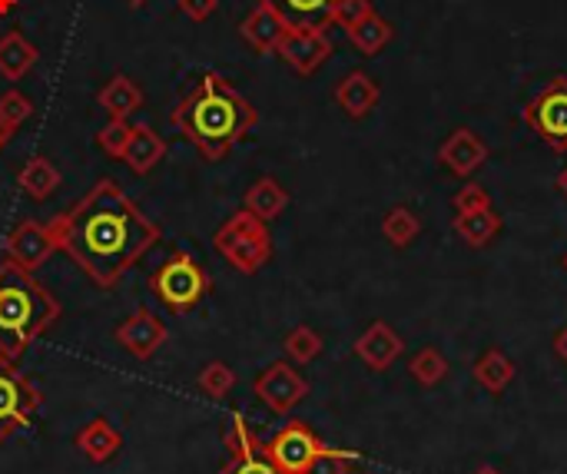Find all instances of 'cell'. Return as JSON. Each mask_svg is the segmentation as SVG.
Listing matches in <instances>:
<instances>
[{
  "mask_svg": "<svg viewBox=\"0 0 567 474\" xmlns=\"http://www.w3.org/2000/svg\"><path fill=\"white\" fill-rule=\"evenodd\" d=\"M53 223L60 249L100 289H113L159 243V226L150 223L113 179H100Z\"/></svg>",
  "mask_w": 567,
  "mask_h": 474,
  "instance_id": "obj_1",
  "label": "cell"
},
{
  "mask_svg": "<svg viewBox=\"0 0 567 474\" xmlns=\"http://www.w3.org/2000/svg\"><path fill=\"white\" fill-rule=\"evenodd\" d=\"M169 123L203 153V159L219 163L259 123V113L226 76L203 73L173 106Z\"/></svg>",
  "mask_w": 567,
  "mask_h": 474,
  "instance_id": "obj_2",
  "label": "cell"
},
{
  "mask_svg": "<svg viewBox=\"0 0 567 474\" xmlns=\"http://www.w3.org/2000/svg\"><path fill=\"white\" fill-rule=\"evenodd\" d=\"M60 319V302L47 292L33 272L0 262V356L20 359L53 322Z\"/></svg>",
  "mask_w": 567,
  "mask_h": 474,
  "instance_id": "obj_3",
  "label": "cell"
},
{
  "mask_svg": "<svg viewBox=\"0 0 567 474\" xmlns=\"http://www.w3.org/2000/svg\"><path fill=\"white\" fill-rule=\"evenodd\" d=\"M219 256L243 276H256L272 259V233L269 223L256 219L252 213H233L213 236Z\"/></svg>",
  "mask_w": 567,
  "mask_h": 474,
  "instance_id": "obj_4",
  "label": "cell"
},
{
  "mask_svg": "<svg viewBox=\"0 0 567 474\" xmlns=\"http://www.w3.org/2000/svg\"><path fill=\"white\" fill-rule=\"evenodd\" d=\"M150 289H153V296H156L169 312L186 316V312H193V309L209 296L213 279H209V272H206L189 253L176 249V253H169V256L159 262V269L150 276Z\"/></svg>",
  "mask_w": 567,
  "mask_h": 474,
  "instance_id": "obj_5",
  "label": "cell"
},
{
  "mask_svg": "<svg viewBox=\"0 0 567 474\" xmlns=\"http://www.w3.org/2000/svg\"><path fill=\"white\" fill-rule=\"evenodd\" d=\"M40 402V389L13 365V359L0 356V445L33 425Z\"/></svg>",
  "mask_w": 567,
  "mask_h": 474,
  "instance_id": "obj_6",
  "label": "cell"
},
{
  "mask_svg": "<svg viewBox=\"0 0 567 474\" xmlns=\"http://www.w3.org/2000/svg\"><path fill=\"white\" fill-rule=\"evenodd\" d=\"M525 123L558 153H567V76H555L528 106Z\"/></svg>",
  "mask_w": 567,
  "mask_h": 474,
  "instance_id": "obj_7",
  "label": "cell"
},
{
  "mask_svg": "<svg viewBox=\"0 0 567 474\" xmlns=\"http://www.w3.org/2000/svg\"><path fill=\"white\" fill-rule=\"evenodd\" d=\"M60 249V233L56 223H37V219H23L7 233L3 243V259L33 272L40 269L53 253Z\"/></svg>",
  "mask_w": 567,
  "mask_h": 474,
  "instance_id": "obj_8",
  "label": "cell"
},
{
  "mask_svg": "<svg viewBox=\"0 0 567 474\" xmlns=\"http://www.w3.org/2000/svg\"><path fill=\"white\" fill-rule=\"evenodd\" d=\"M252 392L272 415H289L309 395V382L289 362H272L256 375Z\"/></svg>",
  "mask_w": 567,
  "mask_h": 474,
  "instance_id": "obj_9",
  "label": "cell"
},
{
  "mask_svg": "<svg viewBox=\"0 0 567 474\" xmlns=\"http://www.w3.org/2000/svg\"><path fill=\"white\" fill-rule=\"evenodd\" d=\"M322 449H326V445L309 432V425L289 422L286 429H279V432L269 439L266 455H269V462H272L282 474H306V468L312 465V458H316Z\"/></svg>",
  "mask_w": 567,
  "mask_h": 474,
  "instance_id": "obj_10",
  "label": "cell"
},
{
  "mask_svg": "<svg viewBox=\"0 0 567 474\" xmlns=\"http://www.w3.org/2000/svg\"><path fill=\"white\" fill-rule=\"evenodd\" d=\"M166 322L153 312V309H146V306H140L136 312H130L120 326H116V332H113V339H116V346L126 352V356H133L136 362H150L159 349H163V342H166Z\"/></svg>",
  "mask_w": 567,
  "mask_h": 474,
  "instance_id": "obj_11",
  "label": "cell"
},
{
  "mask_svg": "<svg viewBox=\"0 0 567 474\" xmlns=\"http://www.w3.org/2000/svg\"><path fill=\"white\" fill-rule=\"evenodd\" d=\"M276 53L296 73L309 76V73H316L332 56V37H329V30H299V27H289Z\"/></svg>",
  "mask_w": 567,
  "mask_h": 474,
  "instance_id": "obj_12",
  "label": "cell"
},
{
  "mask_svg": "<svg viewBox=\"0 0 567 474\" xmlns=\"http://www.w3.org/2000/svg\"><path fill=\"white\" fill-rule=\"evenodd\" d=\"M485 159H488V146H485V140H482L475 130H468V126L452 130L449 140L439 146V163H442L452 176H458V179L475 176V173L485 166Z\"/></svg>",
  "mask_w": 567,
  "mask_h": 474,
  "instance_id": "obj_13",
  "label": "cell"
},
{
  "mask_svg": "<svg viewBox=\"0 0 567 474\" xmlns=\"http://www.w3.org/2000/svg\"><path fill=\"white\" fill-rule=\"evenodd\" d=\"M286 30H289V23L266 0H256V7L239 23V37L252 50H259V53H276L279 43H282V37H286Z\"/></svg>",
  "mask_w": 567,
  "mask_h": 474,
  "instance_id": "obj_14",
  "label": "cell"
},
{
  "mask_svg": "<svg viewBox=\"0 0 567 474\" xmlns=\"http://www.w3.org/2000/svg\"><path fill=\"white\" fill-rule=\"evenodd\" d=\"M402 339H399V332L389 326V322H372L362 336H359V342H355V356L372 369V372H385L399 356H402Z\"/></svg>",
  "mask_w": 567,
  "mask_h": 474,
  "instance_id": "obj_15",
  "label": "cell"
},
{
  "mask_svg": "<svg viewBox=\"0 0 567 474\" xmlns=\"http://www.w3.org/2000/svg\"><path fill=\"white\" fill-rule=\"evenodd\" d=\"M379 96H382V86H379L365 70H352V73H346V76L339 80V86H336V103H339V106H342V113H346V116H352V120L369 116V113L375 110Z\"/></svg>",
  "mask_w": 567,
  "mask_h": 474,
  "instance_id": "obj_16",
  "label": "cell"
},
{
  "mask_svg": "<svg viewBox=\"0 0 567 474\" xmlns=\"http://www.w3.org/2000/svg\"><path fill=\"white\" fill-rule=\"evenodd\" d=\"M73 445H76V452H80L83 458H90L93 465H106L110 458L120 455L123 435H120L106 419H90V422L76 432Z\"/></svg>",
  "mask_w": 567,
  "mask_h": 474,
  "instance_id": "obj_17",
  "label": "cell"
},
{
  "mask_svg": "<svg viewBox=\"0 0 567 474\" xmlns=\"http://www.w3.org/2000/svg\"><path fill=\"white\" fill-rule=\"evenodd\" d=\"M163 156H166V140L150 123H133V136L123 153V163L130 166V173L146 176L163 163Z\"/></svg>",
  "mask_w": 567,
  "mask_h": 474,
  "instance_id": "obj_18",
  "label": "cell"
},
{
  "mask_svg": "<svg viewBox=\"0 0 567 474\" xmlns=\"http://www.w3.org/2000/svg\"><path fill=\"white\" fill-rule=\"evenodd\" d=\"M289 27L299 30H329L339 0H266Z\"/></svg>",
  "mask_w": 567,
  "mask_h": 474,
  "instance_id": "obj_19",
  "label": "cell"
},
{
  "mask_svg": "<svg viewBox=\"0 0 567 474\" xmlns=\"http://www.w3.org/2000/svg\"><path fill=\"white\" fill-rule=\"evenodd\" d=\"M286 206H289V193H286V186H282L276 176L256 179V183L246 189V199H243V209L252 213V216L262 219V223L279 219V216L286 213Z\"/></svg>",
  "mask_w": 567,
  "mask_h": 474,
  "instance_id": "obj_20",
  "label": "cell"
},
{
  "mask_svg": "<svg viewBox=\"0 0 567 474\" xmlns=\"http://www.w3.org/2000/svg\"><path fill=\"white\" fill-rule=\"evenodd\" d=\"M96 103L110 113V120H130L143 106V90L126 73H113L96 93Z\"/></svg>",
  "mask_w": 567,
  "mask_h": 474,
  "instance_id": "obj_21",
  "label": "cell"
},
{
  "mask_svg": "<svg viewBox=\"0 0 567 474\" xmlns=\"http://www.w3.org/2000/svg\"><path fill=\"white\" fill-rule=\"evenodd\" d=\"M40 60L37 43H30L20 30H10L0 37V76L3 80H23Z\"/></svg>",
  "mask_w": 567,
  "mask_h": 474,
  "instance_id": "obj_22",
  "label": "cell"
},
{
  "mask_svg": "<svg viewBox=\"0 0 567 474\" xmlns=\"http://www.w3.org/2000/svg\"><path fill=\"white\" fill-rule=\"evenodd\" d=\"M17 186L27 199L43 203L60 189V169L47 156H30L17 173Z\"/></svg>",
  "mask_w": 567,
  "mask_h": 474,
  "instance_id": "obj_23",
  "label": "cell"
},
{
  "mask_svg": "<svg viewBox=\"0 0 567 474\" xmlns=\"http://www.w3.org/2000/svg\"><path fill=\"white\" fill-rule=\"evenodd\" d=\"M502 226L505 223L495 213V206H485V209H475V213H455V233L472 249H482V246L495 243V236L502 233Z\"/></svg>",
  "mask_w": 567,
  "mask_h": 474,
  "instance_id": "obj_24",
  "label": "cell"
},
{
  "mask_svg": "<svg viewBox=\"0 0 567 474\" xmlns=\"http://www.w3.org/2000/svg\"><path fill=\"white\" fill-rule=\"evenodd\" d=\"M346 37H349V43H352L362 56H375V53H382V50L392 43L395 27H392L385 17H379V13L372 10L369 17H362L359 23H352V27L346 30Z\"/></svg>",
  "mask_w": 567,
  "mask_h": 474,
  "instance_id": "obj_25",
  "label": "cell"
},
{
  "mask_svg": "<svg viewBox=\"0 0 567 474\" xmlns=\"http://www.w3.org/2000/svg\"><path fill=\"white\" fill-rule=\"evenodd\" d=\"M223 445H226L233 462H243V458H252V455L266 452V442L252 432V425H249V419L243 412L229 415V422L223 429Z\"/></svg>",
  "mask_w": 567,
  "mask_h": 474,
  "instance_id": "obj_26",
  "label": "cell"
},
{
  "mask_svg": "<svg viewBox=\"0 0 567 474\" xmlns=\"http://www.w3.org/2000/svg\"><path fill=\"white\" fill-rule=\"evenodd\" d=\"M475 382L482 385V389H488L492 395H498V392H505L508 385H512V379H515V362L505 356V352H498V349H488L478 362H475Z\"/></svg>",
  "mask_w": 567,
  "mask_h": 474,
  "instance_id": "obj_27",
  "label": "cell"
},
{
  "mask_svg": "<svg viewBox=\"0 0 567 474\" xmlns=\"http://www.w3.org/2000/svg\"><path fill=\"white\" fill-rule=\"evenodd\" d=\"M419 233H422V219H419V213L409 209V206H395V209H389V216L382 219V236H385L395 249L412 246V243L419 239Z\"/></svg>",
  "mask_w": 567,
  "mask_h": 474,
  "instance_id": "obj_28",
  "label": "cell"
},
{
  "mask_svg": "<svg viewBox=\"0 0 567 474\" xmlns=\"http://www.w3.org/2000/svg\"><path fill=\"white\" fill-rule=\"evenodd\" d=\"M282 349H286V356H289L292 362L309 365V362H316V359L322 356V336H319L316 329H309V326H296V329L286 336Z\"/></svg>",
  "mask_w": 567,
  "mask_h": 474,
  "instance_id": "obj_29",
  "label": "cell"
},
{
  "mask_svg": "<svg viewBox=\"0 0 567 474\" xmlns=\"http://www.w3.org/2000/svg\"><path fill=\"white\" fill-rule=\"evenodd\" d=\"M409 372H412V379H415L419 385L435 389L439 382H445L449 362H445V356H442L439 349H422V352H415V359L409 362Z\"/></svg>",
  "mask_w": 567,
  "mask_h": 474,
  "instance_id": "obj_30",
  "label": "cell"
},
{
  "mask_svg": "<svg viewBox=\"0 0 567 474\" xmlns=\"http://www.w3.org/2000/svg\"><path fill=\"white\" fill-rule=\"evenodd\" d=\"M196 385H199V392L209 395V399H226V395L233 392V385H236V372H233L226 362H209V365L199 372Z\"/></svg>",
  "mask_w": 567,
  "mask_h": 474,
  "instance_id": "obj_31",
  "label": "cell"
},
{
  "mask_svg": "<svg viewBox=\"0 0 567 474\" xmlns=\"http://www.w3.org/2000/svg\"><path fill=\"white\" fill-rule=\"evenodd\" d=\"M130 136H133V126L126 120H106L103 130L96 133V146L113 156V159H123L126 146H130Z\"/></svg>",
  "mask_w": 567,
  "mask_h": 474,
  "instance_id": "obj_32",
  "label": "cell"
},
{
  "mask_svg": "<svg viewBox=\"0 0 567 474\" xmlns=\"http://www.w3.org/2000/svg\"><path fill=\"white\" fill-rule=\"evenodd\" d=\"M30 113H33V103H30V96H23L20 90H7V93L0 96V123H3L7 130H17L20 123H27Z\"/></svg>",
  "mask_w": 567,
  "mask_h": 474,
  "instance_id": "obj_33",
  "label": "cell"
},
{
  "mask_svg": "<svg viewBox=\"0 0 567 474\" xmlns=\"http://www.w3.org/2000/svg\"><path fill=\"white\" fill-rule=\"evenodd\" d=\"M355 465H359V458H355V455H349V452H336V449H322V452L312 458V465L306 468V474H352Z\"/></svg>",
  "mask_w": 567,
  "mask_h": 474,
  "instance_id": "obj_34",
  "label": "cell"
},
{
  "mask_svg": "<svg viewBox=\"0 0 567 474\" xmlns=\"http://www.w3.org/2000/svg\"><path fill=\"white\" fill-rule=\"evenodd\" d=\"M452 206H455V213H475V209L492 206V196H488V189H485L482 183H465V186L455 193Z\"/></svg>",
  "mask_w": 567,
  "mask_h": 474,
  "instance_id": "obj_35",
  "label": "cell"
},
{
  "mask_svg": "<svg viewBox=\"0 0 567 474\" xmlns=\"http://www.w3.org/2000/svg\"><path fill=\"white\" fill-rule=\"evenodd\" d=\"M372 10H375L372 0H339V3H336V13H332V23L342 27V30H349L352 23H359V20L369 17Z\"/></svg>",
  "mask_w": 567,
  "mask_h": 474,
  "instance_id": "obj_36",
  "label": "cell"
},
{
  "mask_svg": "<svg viewBox=\"0 0 567 474\" xmlns=\"http://www.w3.org/2000/svg\"><path fill=\"white\" fill-rule=\"evenodd\" d=\"M219 474H282L272 462H269V455L266 452H259V455H252V458H243V462H226Z\"/></svg>",
  "mask_w": 567,
  "mask_h": 474,
  "instance_id": "obj_37",
  "label": "cell"
},
{
  "mask_svg": "<svg viewBox=\"0 0 567 474\" xmlns=\"http://www.w3.org/2000/svg\"><path fill=\"white\" fill-rule=\"evenodd\" d=\"M216 7H219V0H179V10H183L189 20H196V23L209 20V17L216 13Z\"/></svg>",
  "mask_w": 567,
  "mask_h": 474,
  "instance_id": "obj_38",
  "label": "cell"
},
{
  "mask_svg": "<svg viewBox=\"0 0 567 474\" xmlns=\"http://www.w3.org/2000/svg\"><path fill=\"white\" fill-rule=\"evenodd\" d=\"M555 352H558V356L567 362V326L558 332V339H555Z\"/></svg>",
  "mask_w": 567,
  "mask_h": 474,
  "instance_id": "obj_39",
  "label": "cell"
},
{
  "mask_svg": "<svg viewBox=\"0 0 567 474\" xmlns=\"http://www.w3.org/2000/svg\"><path fill=\"white\" fill-rule=\"evenodd\" d=\"M20 7V0H0V17H7V13H13Z\"/></svg>",
  "mask_w": 567,
  "mask_h": 474,
  "instance_id": "obj_40",
  "label": "cell"
},
{
  "mask_svg": "<svg viewBox=\"0 0 567 474\" xmlns=\"http://www.w3.org/2000/svg\"><path fill=\"white\" fill-rule=\"evenodd\" d=\"M10 136H13V130H7V126L0 123V150H3L7 143H10Z\"/></svg>",
  "mask_w": 567,
  "mask_h": 474,
  "instance_id": "obj_41",
  "label": "cell"
},
{
  "mask_svg": "<svg viewBox=\"0 0 567 474\" xmlns=\"http://www.w3.org/2000/svg\"><path fill=\"white\" fill-rule=\"evenodd\" d=\"M558 186H561V193H565V196H567V166H565V173L558 176Z\"/></svg>",
  "mask_w": 567,
  "mask_h": 474,
  "instance_id": "obj_42",
  "label": "cell"
},
{
  "mask_svg": "<svg viewBox=\"0 0 567 474\" xmlns=\"http://www.w3.org/2000/svg\"><path fill=\"white\" fill-rule=\"evenodd\" d=\"M126 3H130V7H143L146 0H126Z\"/></svg>",
  "mask_w": 567,
  "mask_h": 474,
  "instance_id": "obj_43",
  "label": "cell"
},
{
  "mask_svg": "<svg viewBox=\"0 0 567 474\" xmlns=\"http://www.w3.org/2000/svg\"><path fill=\"white\" fill-rule=\"evenodd\" d=\"M565 269H567V256H565Z\"/></svg>",
  "mask_w": 567,
  "mask_h": 474,
  "instance_id": "obj_44",
  "label": "cell"
}]
</instances>
